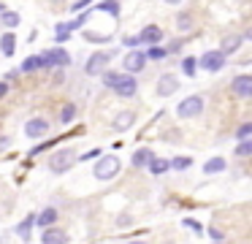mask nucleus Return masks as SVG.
<instances>
[{
    "mask_svg": "<svg viewBox=\"0 0 252 244\" xmlns=\"http://www.w3.org/2000/svg\"><path fill=\"white\" fill-rule=\"evenodd\" d=\"M165 3H168V5H179L182 0H165Z\"/></svg>",
    "mask_w": 252,
    "mask_h": 244,
    "instance_id": "obj_43",
    "label": "nucleus"
},
{
    "mask_svg": "<svg viewBox=\"0 0 252 244\" xmlns=\"http://www.w3.org/2000/svg\"><path fill=\"white\" fill-rule=\"evenodd\" d=\"M212 244H225V242H212Z\"/></svg>",
    "mask_w": 252,
    "mask_h": 244,
    "instance_id": "obj_46",
    "label": "nucleus"
},
{
    "mask_svg": "<svg viewBox=\"0 0 252 244\" xmlns=\"http://www.w3.org/2000/svg\"><path fill=\"white\" fill-rule=\"evenodd\" d=\"M6 95H8V84L0 79V98H6Z\"/></svg>",
    "mask_w": 252,
    "mask_h": 244,
    "instance_id": "obj_41",
    "label": "nucleus"
},
{
    "mask_svg": "<svg viewBox=\"0 0 252 244\" xmlns=\"http://www.w3.org/2000/svg\"><path fill=\"white\" fill-rule=\"evenodd\" d=\"M203 233H209V239H212V242H222V239H225V233L220 231L217 225H209V228H203Z\"/></svg>",
    "mask_w": 252,
    "mask_h": 244,
    "instance_id": "obj_34",
    "label": "nucleus"
},
{
    "mask_svg": "<svg viewBox=\"0 0 252 244\" xmlns=\"http://www.w3.org/2000/svg\"><path fill=\"white\" fill-rule=\"evenodd\" d=\"M176 27H179L182 33L190 30V27H192V16L190 14H179V16H176Z\"/></svg>",
    "mask_w": 252,
    "mask_h": 244,
    "instance_id": "obj_33",
    "label": "nucleus"
},
{
    "mask_svg": "<svg viewBox=\"0 0 252 244\" xmlns=\"http://www.w3.org/2000/svg\"><path fill=\"white\" fill-rule=\"evenodd\" d=\"M3 11H6V3H0V14H3Z\"/></svg>",
    "mask_w": 252,
    "mask_h": 244,
    "instance_id": "obj_44",
    "label": "nucleus"
},
{
    "mask_svg": "<svg viewBox=\"0 0 252 244\" xmlns=\"http://www.w3.org/2000/svg\"><path fill=\"white\" fill-rule=\"evenodd\" d=\"M198 114H203V98L201 95H187L176 106V117L179 119H195Z\"/></svg>",
    "mask_w": 252,
    "mask_h": 244,
    "instance_id": "obj_3",
    "label": "nucleus"
},
{
    "mask_svg": "<svg viewBox=\"0 0 252 244\" xmlns=\"http://www.w3.org/2000/svg\"><path fill=\"white\" fill-rule=\"evenodd\" d=\"M163 27H158V25H147L141 33H138V43H147V46H158L160 41H163Z\"/></svg>",
    "mask_w": 252,
    "mask_h": 244,
    "instance_id": "obj_12",
    "label": "nucleus"
},
{
    "mask_svg": "<svg viewBox=\"0 0 252 244\" xmlns=\"http://www.w3.org/2000/svg\"><path fill=\"white\" fill-rule=\"evenodd\" d=\"M57 220H60V214H57V209L55 206H44V209L35 214V225L44 231V228H52V225H57Z\"/></svg>",
    "mask_w": 252,
    "mask_h": 244,
    "instance_id": "obj_14",
    "label": "nucleus"
},
{
    "mask_svg": "<svg viewBox=\"0 0 252 244\" xmlns=\"http://www.w3.org/2000/svg\"><path fill=\"white\" fill-rule=\"evenodd\" d=\"M122 68H125V73L136 76L138 70L147 68V54H144V49H130V52L122 57Z\"/></svg>",
    "mask_w": 252,
    "mask_h": 244,
    "instance_id": "obj_4",
    "label": "nucleus"
},
{
    "mask_svg": "<svg viewBox=\"0 0 252 244\" xmlns=\"http://www.w3.org/2000/svg\"><path fill=\"white\" fill-rule=\"evenodd\" d=\"M247 139H252V122H244L236 130V141H247Z\"/></svg>",
    "mask_w": 252,
    "mask_h": 244,
    "instance_id": "obj_32",
    "label": "nucleus"
},
{
    "mask_svg": "<svg viewBox=\"0 0 252 244\" xmlns=\"http://www.w3.org/2000/svg\"><path fill=\"white\" fill-rule=\"evenodd\" d=\"M46 133H49V119L33 117V119L25 122V136H28V139H44Z\"/></svg>",
    "mask_w": 252,
    "mask_h": 244,
    "instance_id": "obj_10",
    "label": "nucleus"
},
{
    "mask_svg": "<svg viewBox=\"0 0 252 244\" xmlns=\"http://www.w3.org/2000/svg\"><path fill=\"white\" fill-rule=\"evenodd\" d=\"M155 157V152L149 149V146H138L136 152H133V157H130V163H133V168H147V163Z\"/></svg>",
    "mask_w": 252,
    "mask_h": 244,
    "instance_id": "obj_19",
    "label": "nucleus"
},
{
    "mask_svg": "<svg viewBox=\"0 0 252 244\" xmlns=\"http://www.w3.org/2000/svg\"><path fill=\"white\" fill-rule=\"evenodd\" d=\"M68 38H71V33H55V43H57V46H63Z\"/></svg>",
    "mask_w": 252,
    "mask_h": 244,
    "instance_id": "obj_39",
    "label": "nucleus"
},
{
    "mask_svg": "<svg viewBox=\"0 0 252 244\" xmlns=\"http://www.w3.org/2000/svg\"><path fill=\"white\" fill-rule=\"evenodd\" d=\"M198 65H201L203 70H209V73H217V70L225 68V54L220 52V49H209V52H203L201 57H198Z\"/></svg>",
    "mask_w": 252,
    "mask_h": 244,
    "instance_id": "obj_5",
    "label": "nucleus"
},
{
    "mask_svg": "<svg viewBox=\"0 0 252 244\" xmlns=\"http://www.w3.org/2000/svg\"><path fill=\"white\" fill-rule=\"evenodd\" d=\"M176 90H179V79H176L174 73H163L158 79V90L155 92H158L160 98H168V95H174Z\"/></svg>",
    "mask_w": 252,
    "mask_h": 244,
    "instance_id": "obj_13",
    "label": "nucleus"
},
{
    "mask_svg": "<svg viewBox=\"0 0 252 244\" xmlns=\"http://www.w3.org/2000/svg\"><path fill=\"white\" fill-rule=\"evenodd\" d=\"M250 155H252V139H247V141H239V146H236V157H241V160H247Z\"/></svg>",
    "mask_w": 252,
    "mask_h": 244,
    "instance_id": "obj_29",
    "label": "nucleus"
},
{
    "mask_svg": "<svg viewBox=\"0 0 252 244\" xmlns=\"http://www.w3.org/2000/svg\"><path fill=\"white\" fill-rule=\"evenodd\" d=\"M35 70H46V63L41 54H30V57H25L22 68H19V73H35Z\"/></svg>",
    "mask_w": 252,
    "mask_h": 244,
    "instance_id": "obj_17",
    "label": "nucleus"
},
{
    "mask_svg": "<svg viewBox=\"0 0 252 244\" xmlns=\"http://www.w3.org/2000/svg\"><path fill=\"white\" fill-rule=\"evenodd\" d=\"M11 144V139H6V136H0V146H8Z\"/></svg>",
    "mask_w": 252,
    "mask_h": 244,
    "instance_id": "obj_42",
    "label": "nucleus"
},
{
    "mask_svg": "<svg viewBox=\"0 0 252 244\" xmlns=\"http://www.w3.org/2000/svg\"><path fill=\"white\" fill-rule=\"evenodd\" d=\"M133 122H136V114L133 111H120L114 119H111V128L114 130H127V128H133Z\"/></svg>",
    "mask_w": 252,
    "mask_h": 244,
    "instance_id": "obj_21",
    "label": "nucleus"
},
{
    "mask_svg": "<svg viewBox=\"0 0 252 244\" xmlns=\"http://www.w3.org/2000/svg\"><path fill=\"white\" fill-rule=\"evenodd\" d=\"M244 43V35L241 33H230V35H225L222 38V43H220V52L228 57V54H233V52H239V46Z\"/></svg>",
    "mask_w": 252,
    "mask_h": 244,
    "instance_id": "obj_15",
    "label": "nucleus"
},
{
    "mask_svg": "<svg viewBox=\"0 0 252 244\" xmlns=\"http://www.w3.org/2000/svg\"><path fill=\"white\" fill-rule=\"evenodd\" d=\"M19 22H22V16H19L17 14V11H3V14H0V25H3V27H8V30H17V27H19Z\"/></svg>",
    "mask_w": 252,
    "mask_h": 244,
    "instance_id": "obj_23",
    "label": "nucleus"
},
{
    "mask_svg": "<svg viewBox=\"0 0 252 244\" xmlns=\"http://www.w3.org/2000/svg\"><path fill=\"white\" fill-rule=\"evenodd\" d=\"M147 171L152 174V176H163V174L171 171V163L165 160V157H152V160L147 163Z\"/></svg>",
    "mask_w": 252,
    "mask_h": 244,
    "instance_id": "obj_20",
    "label": "nucleus"
},
{
    "mask_svg": "<svg viewBox=\"0 0 252 244\" xmlns=\"http://www.w3.org/2000/svg\"><path fill=\"white\" fill-rule=\"evenodd\" d=\"M17 76H19V70H6V79H3V81L8 84V81H11V79H17Z\"/></svg>",
    "mask_w": 252,
    "mask_h": 244,
    "instance_id": "obj_40",
    "label": "nucleus"
},
{
    "mask_svg": "<svg viewBox=\"0 0 252 244\" xmlns=\"http://www.w3.org/2000/svg\"><path fill=\"white\" fill-rule=\"evenodd\" d=\"M130 244H147V242H130Z\"/></svg>",
    "mask_w": 252,
    "mask_h": 244,
    "instance_id": "obj_45",
    "label": "nucleus"
},
{
    "mask_svg": "<svg viewBox=\"0 0 252 244\" xmlns=\"http://www.w3.org/2000/svg\"><path fill=\"white\" fill-rule=\"evenodd\" d=\"M14 52H17V33L6 30L0 35V54L3 57H14Z\"/></svg>",
    "mask_w": 252,
    "mask_h": 244,
    "instance_id": "obj_16",
    "label": "nucleus"
},
{
    "mask_svg": "<svg viewBox=\"0 0 252 244\" xmlns=\"http://www.w3.org/2000/svg\"><path fill=\"white\" fill-rule=\"evenodd\" d=\"M33 228H35V211H30V214L25 217V220L19 222L17 228H14V233H17L19 239H25V242H30V233H33Z\"/></svg>",
    "mask_w": 252,
    "mask_h": 244,
    "instance_id": "obj_18",
    "label": "nucleus"
},
{
    "mask_svg": "<svg viewBox=\"0 0 252 244\" xmlns=\"http://www.w3.org/2000/svg\"><path fill=\"white\" fill-rule=\"evenodd\" d=\"M90 3H93V0H73V5H68V8H71L73 14H79V11H87Z\"/></svg>",
    "mask_w": 252,
    "mask_h": 244,
    "instance_id": "obj_35",
    "label": "nucleus"
},
{
    "mask_svg": "<svg viewBox=\"0 0 252 244\" xmlns=\"http://www.w3.org/2000/svg\"><path fill=\"white\" fill-rule=\"evenodd\" d=\"M182 225H185V228H190V231L195 233V236H201V233H203V225L195 220V217H185V220H182Z\"/></svg>",
    "mask_w": 252,
    "mask_h": 244,
    "instance_id": "obj_31",
    "label": "nucleus"
},
{
    "mask_svg": "<svg viewBox=\"0 0 252 244\" xmlns=\"http://www.w3.org/2000/svg\"><path fill=\"white\" fill-rule=\"evenodd\" d=\"M144 54H147V60H163L165 54H168V49H163V46H149V49H144Z\"/></svg>",
    "mask_w": 252,
    "mask_h": 244,
    "instance_id": "obj_30",
    "label": "nucleus"
},
{
    "mask_svg": "<svg viewBox=\"0 0 252 244\" xmlns=\"http://www.w3.org/2000/svg\"><path fill=\"white\" fill-rule=\"evenodd\" d=\"M225 168H228V160H225V157H209V160L203 163V174H222Z\"/></svg>",
    "mask_w": 252,
    "mask_h": 244,
    "instance_id": "obj_22",
    "label": "nucleus"
},
{
    "mask_svg": "<svg viewBox=\"0 0 252 244\" xmlns=\"http://www.w3.org/2000/svg\"><path fill=\"white\" fill-rule=\"evenodd\" d=\"M68 242H71L68 231H63V228H57V225L41 231V244H68Z\"/></svg>",
    "mask_w": 252,
    "mask_h": 244,
    "instance_id": "obj_11",
    "label": "nucleus"
},
{
    "mask_svg": "<svg viewBox=\"0 0 252 244\" xmlns=\"http://www.w3.org/2000/svg\"><path fill=\"white\" fill-rule=\"evenodd\" d=\"M76 163H79L76 149L65 146V149H57L55 155L49 157V171H52V174H65V171H71Z\"/></svg>",
    "mask_w": 252,
    "mask_h": 244,
    "instance_id": "obj_2",
    "label": "nucleus"
},
{
    "mask_svg": "<svg viewBox=\"0 0 252 244\" xmlns=\"http://www.w3.org/2000/svg\"><path fill=\"white\" fill-rule=\"evenodd\" d=\"M76 114H79L76 103H63V108H60V122H63V125H71L73 119H76Z\"/></svg>",
    "mask_w": 252,
    "mask_h": 244,
    "instance_id": "obj_24",
    "label": "nucleus"
},
{
    "mask_svg": "<svg viewBox=\"0 0 252 244\" xmlns=\"http://www.w3.org/2000/svg\"><path fill=\"white\" fill-rule=\"evenodd\" d=\"M114 57V52H93L87 60V65H84V73L87 76H100L106 70V65H109V60Z\"/></svg>",
    "mask_w": 252,
    "mask_h": 244,
    "instance_id": "obj_6",
    "label": "nucleus"
},
{
    "mask_svg": "<svg viewBox=\"0 0 252 244\" xmlns=\"http://www.w3.org/2000/svg\"><path fill=\"white\" fill-rule=\"evenodd\" d=\"M98 8H100V11H106V14H111L114 19H120V11H122L117 0H100V3H98Z\"/></svg>",
    "mask_w": 252,
    "mask_h": 244,
    "instance_id": "obj_25",
    "label": "nucleus"
},
{
    "mask_svg": "<svg viewBox=\"0 0 252 244\" xmlns=\"http://www.w3.org/2000/svg\"><path fill=\"white\" fill-rule=\"evenodd\" d=\"M122 43H125L127 49H136L138 46V35H125V38H122Z\"/></svg>",
    "mask_w": 252,
    "mask_h": 244,
    "instance_id": "obj_38",
    "label": "nucleus"
},
{
    "mask_svg": "<svg viewBox=\"0 0 252 244\" xmlns=\"http://www.w3.org/2000/svg\"><path fill=\"white\" fill-rule=\"evenodd\" d=\"M120 73H122V70H103V73H100V84L111 90V87L117 84V79H120Z\"/></svg>",
    "mask_w": 252,
    "mask_h": 244,
    "instance_id": "obj_27",
    "label": "nucleus"
},
{
    "mask_svg": "<svg viewBox=\"0 0 252 244\" xmlns=\"http://www.w3.org/2000/svg\"><path fill=\"white\" fill-rule=\"evenodd\" d=\"M111 92H114V95H120V98H133L138 92L136 76H130V73H125V70H122L120 79H117V84L111 87Z\"/></svg>",
    "mask_w": 252,
    "mask_h": 244,
    "instance_id": "obj_8",
    "label": "nucleus"
},
{
    "mask_svg": "<svg viewBox=\"0 0 252 244\" xmlns=\"http://www.w3.org/2000/svg\"><path fill=\"white\" fill-rule=\"evenodd\" d=\"M41 57H44V63H46V70H49V68H68V65H71V54H68L63 46L46 49Z\"/></svg>",
    "mask_w": 252,
    "mask_h": 244,
    "instance_id": "obj_7",
    "label": "nucleus"
},
{
    "mask_svg": "<svg viewBox=\"0 0 252 244\" xmlns=\"http://www.w3.org/2000/svg\"><path fill=\"white\" fill-rule=\"evenodd\" d=\"M195 68H198V60L187 54V57L182 60V73H185V76H195Z\"/></svg>",
    "mask_w": 252,
    "mask_h": 244,
    "instance_id": "obj_28",
    "label": "nucleus"
},
{
    "mask_svg": "<svg viewBox=\"0 0 252 244\" xmlns=\"http://www.w3.org/2000/svg\"><path fill=\"white\" fill-rule=\"evenodd\" d=\"M171 163V168L174 171H187V168L192 166V157H187V155H176L174 160H168Z\"/></svg>",
    "mask_w": 252,
    "mask_h": 244,
    "instance_id": "obj_26",
    "label": "nucleus"
},
{
    "mask_svg": "<svg viewBox=\"0 0 252 244\" xmlns=\"http://www.w3.org/2000/svg\"><path fill=\"white\" fill-rule=\"evenodd\" d=\"M84 38H87V41H111V35H98V33H84Z\"/></svg>",
    "mask_w": 252,
    "mask_h": 244,
    "instance_id": "obj_37",
    "label": "nucleus"
},
{
    "mask_svg": "<svg viewBox=\"0 0 252 244\" xmlns=\"http://www.w3.org/2000/svg\"><path fill=\"white\" fill-rule=\"evenodd\" d=\"M95 157H100V149H90V152H84V155H79V163H90V160H95Z\"/></svg>",
    "mask_w": 252,
    "mask_h": 244,
    "instance_id": "obj_36",
    "label": "nucleus"
},
{
    "mask_svg": "<svg viewBox=\"0 0 252 244\" xmlns=\"http://www.w3.org/2000/svg\"><path fill=\"white\" fill-rule=\"evenodd\" d=\"M120 168H122V160L117 155H100L98 160H95L93 176L98 179V182H111V179L120 174Z\"/></svg>",
    "mask_w": 252,
    "mask_h": 244,
    "instance_id": "obj_1",
    "label": "nucleus"
},
{
    "mask_svg": "<svg viewBox=\"0 0 252 244\" xmlns=\"http://www.w3.org/2000/svg\"><path fill=\"white\" fill-rule=\"evenodd\" d=\"M230 90H233V92H236V98H241V101L252 98V76H250V73H239V76H233V81H230Z\"/></svg>",
    "mask_w": 252,
    "mask_h": 244,
    "instance_id": "obj_9",
    "label": "nucleus"
}]
</instances>
